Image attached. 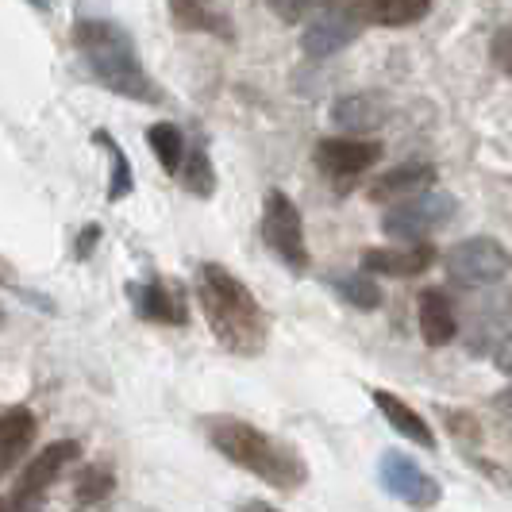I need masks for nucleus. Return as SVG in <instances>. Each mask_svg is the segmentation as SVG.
Returning <instances> with one entry per match:
<instances>
[{"instance_id": "1", "label": "nucleus", "mask_w": 512, "mask_h": 512, "mask_svg": "<svg viewBox=\"0 0 512 512\" xmlns=\"http://www.w3.org/2000/svg\"><path fill=\"white\" fill-rule=\"evenodd\" d=\"M197 297L205 308L208 328L224 351L243 355V359H255L266 351V339H270L266 312L255 301V293L239 282L228 266L205 262L197 270Z\"/></svg>"}, {"instance_id": "2", "label": "nucleus", "mask_w": 512, "mask_h": 512, "mask_svg": "<svg viewBox=\"0 0 512 512\" xmlns=\"http://www.w3.org/2000/svg\"><path fill=\"white\" fill-rule=\"evenodd\" d=\"M208 443L224 455L228 462L243 466L247 474L262 478L266 486L274 489H301L308 482V462L301 459V451L285 439L262 432L247 420H231V416H220V420H208L205 424Z\"/></svg>"}, {"instance_id": "3", "label": "nucleus", "mask_w": 512, "mask_h": 512, "mask_svg": "<svg viewBox=\"0 0 512 512\" xmlns=\"http://www.w3.org/2000/svg\"><path fill=\"white\" fill-rule=\"evenodd\" d=\"M74 43L89 74L101 81L108 93L116 97H128L139 104H158L162 93L151 81V74L143 70L139 51L131 43V35L120 24H108V20H81L74 27Z\"/></svg>"}, {"instance_id": "4", "label": "nucleus", "mask_w": 512, "mask_h": 512, "mask_svg": "<svg viewBox=\"0 0 512 512\" xmlns=\"http://www.w3.org/2000/svg\"><path fill=\"white\" fill-rule=\"evenodd\" d=\"M455 212H459V201L447 189H420L385 212L382 231L397 243H424L432 231L451 224Z\"/></svg>"}, {"instance_id": "5", "label": "nucleus", "mask_w": 512, "mask_h": 512, "mask_svg": "<svg viewBox=\"0 0 512 512\" xmlns=\"http://www.w3.org/2000/svg\"><path fill=\"white\" fill-rule=\"evenodd\" d=\"M443 270L447 278L462 289H482V285H497L512 270V255L505 251V243L489 239V235H474L455 243L443 255Z\"/></svg>"}, {"instance_id": "6", "label": "nucleus", "mask_w": 512, "mask_h": 512, "mask_svg": "<svg viewBox=\"0 0 512 512\" xmlns=\"http://www.w3.org/2000/svg\"><path fill=\"white\" fill-rule=\"evenodd\" d=\"M262 239H266V247L282 258L285 266L308 270L305 220H301V208L293 205L282 189H270L266 193V205H262Z\"/></svg>"}, {"instance_id": "7", "label": "nucleus", "mask_w": 512, "mask_h": 512, "mask_svg": "<svg viewBox=\"0 0 512 512\" xmlns=\"http://www.w3.org/2000/svg\"><path fill=\"white\" fill-rule=\"evenodd\" d=\"M378 482L385 486V493H393L409 509H432V505H439V497H443L436 478L420 462H412L405 451H382Z\"/></svg>"}, {"instance_id": "8", "label": "nucleus", "mask_w": 512, "mask_h": 512, "mask_svg": "<svg viewBox=\"0 0 512 512\" xmlns=\"http://www.w3.org/2000/svg\"><path fill=\"white\" fill-rule=\"evenodd\" d=\"M509 320H512L509 289H489L482 297H474L470 308H466V351L470 355H486L489 347H497V339L505 335Z\"/></svg>"}, {"instance_id": "9", "label": "nucleus", "mask_w": 512, "mask_h": 512, "mask_svg": "<svg viewBox=\"0 0 512 512\" xmlns=\"http://www.w3.org/2000/svg\"><path fill=\"white\" fill-rule=\"evenodd\" d=\"M316 166L335 181H347V178H359L366 174L378 158H382V143H374V139H320L316 143Z\"/></svg>"}, {"instance_id": "10", "label": "nucleus", "mask_w": 512, "mask_h": 512, "mask_svg": "<svg viewBox=\"0 0 512 512\" xmlns=\"http://www.w3.org/2000/svg\"><path fill=\"white\" fill-rule=\"evenodd\" d=\"M436 262V251L428 243H409V247H370L362 251V270L382 274V278H416Z\"/></svg>"}, {"instance_id": "11", "label": "nucleus", "mask_w": 512, "mask_h": 512, "mask_svg": "<svg viewBox=\"0 0 512 512\" xmlns=\"http://www.w3.org/2000/svg\"><path fill=\"white\" fill-rule=\"evenodd\" d=\"M355 39H359V24H355L351 16H343V12H324V16H316V20L305 27L301 51H305L308 58H332V54H339L343 47H351Z\"/></svg>"}, {"instance_id": "12", "label": "nucleus", "mask_w": 512, "mask_h": 512, "mask_svg": "<svg viewBox=\"0 0 512 512\" xmlns=\"http://www.w3.org/2000/svg\"><path fill=\"white\" fill-rule=\"evenodd\" d=\"M131 297L143 320L154 324H185L189 320V305L181 297V289L174 282H147V285H131Z\"/></svg>"}, {"instance_id": "13", "label": "nucleus", "mask_w": 512, "mask_h": 512, "mask_svg": "<svg viewBox=\"0 0 512 512\" xmlns=\"http://www.w3.org/2000/svg\"><path fill=\"white\" fill-rule=\"evenodd\" d=\"M416 316H420V335L428 347H447L459 335V312L443 289H424L416 301Z\"/></svg>"}, {"instance_id": "14", "label": "nucleus", "mask_w": 512, "mask_h": 512, "mask_svg": "<svg viewBox=\"0 0 512 512\" xmlns=\"http://www.w3.org/2000/svg\"><path fill=\"white\" fill-rule=\"evenodd\" d=\"M436 166L432 162H405V166H393L389 174L370 185V201H405L412 193H420V189H432L436 185Z\"/></svg>"}, {"instance_id": "15", "label": "nucleus", "mask_w": 512, "mask_h": 512, "mask_svg": "<svg viewBox=\"0 0 512 512\" xmlns=\"http://www.w3.org/2000/svg\"><path fill=\"white\" fill-rule=\"evenodd\" d=\"M77 455H81V443H74V439H58L51 447H43V451L31 459V466L24 470V478H20L16 489H24V493H43L47 486L58 482V474H62Z\"/></svg>"}, {"instance_id": "16", "label": "nucleus", "mask_w": 512, "mask_h": 512, "mask_svg": "<svg viewBox=\"0 0 512 512\" xmlns=\"http://www.w3.org/2000/svg\"><path fill=\"white\" fill-rule=\"evenodd\" d=\"M370 397H374V405L382 409V416L389 420V428H393L397 436H405V439H412V443H420V447H428V451H436V432L428 428V420H424L416 409H409L397 393L374 389Z\"/></svg>"}, {"instance_id": "17", "label": "nucleus", "mask_w": 512, "mask_h": 512, "mask_svg": "<svg viewBox=\"0 0 512 512\" xmlns=\"http://www.w3.org/2000/svg\"><path fill=\"white\" fill-rule=\"evenodd\" d=\"M385 120V101L374 93H347L332 104V124H339L343 131L359 135V131L382 128Z\"/></svg>"}, {"instance_id": "18", "label": "nucleus", "mask_w": 512, "mask_h": 512, "mask_svg": "<svg viewBox=\"0 0 512 512\" xmlns=\"http://www.w3.org/2000/svg\"><path fill=\"white\" fill-rule=\"evenodd\" d=\"M31 439H35V416L27 409H8L0 416V474L20 462Z\"/></svg>"}, {"instance_id": "19", "label": "nucleus", "mask_w": 512, "mask_h": 512, "mask_svg": "<svg viewBox=\"0 0 512 512\" xmlns=\"http://www.w3.org/2000/svg\"><path fill=\"white\" fill-rule=\"evenodd\" d=\"M432 0H366V20L382 27H409L424 20Z\"/></svg>"}, {"instance_id": "20", "label": "nucleus", "mask_w": 512, "mask_h": 512, "mask_svg": "<svg viewBox=\"0 0 512 512\" xmlns=\"http://www.w3.org/2000/svg\"><path fill=\"white\" fill-rule=\"evenodd\" d=\"M170 12L185 31H212V35H231V24L216 16L205 0H170Z\"/></svg>"}, {"instance_id": "21", "label": "nucleus", "mask_w": 512, "mask_h": 512, "mask_svg": "<svg viewBox=\"0 0 512 512\" xmlns=\"http://www.w3.org/2000/svg\"><path fill=\"white\" fill-rule=\"evenodd\" d=\"M147 143H151L154 158L162 162L166 174H178L181 158H185V135L178 131V124H154L147 131Z\"/></svg>"}, {"instance_id": "22", "label": "nucleus", "mask_w": 512, "mask_h": 512, "mask_svg": "<svg viewBox=\"0 0 512 512\" xmlns=\"http://www.w3.org/2000/svg\"><path fill=\"white\" fill-rule=\"evenodd\" d=\"M335 293L343 297V301H351L355 308L362 312H374V308L382 305V289L374 278H366V274H351V278H335Z\"/></svg>"}, {"instance_id": "23", "label": "nucleus", "mask_w": 512, "mask_h": 512, "mask_svg": "<svg viewBox=\"0 0 512 512\" xmlns=\"http://www.w3.org/2000/svg\"><path fill=\"white\" fill-rule=\"evenodd\" d=\"M181 162H185V170H181L185 189H189V193H197V197H212V189H216V170H212L208 154L197 147V151H185Z\"/></svg>"}, {"instance_id": "24", "label": "nucleus", "mask_w": 512, "mask_h": 512, "mask_svg": "<svg viewBox=\"0 0 512 512\" xmlns=\"http://www.w3.org/2000/svg\"><path fill=\"white\" fill-rule=\"evenodd\" d=\"M97 143L101 147H108V154H112V181H108V201H124L131 193V162L128 154L120 151L116 143H112V135L108 131H97Z\"/></svg>"}, {"instance_id": "25", "label": "nucleus", "mask_w": 512, "mask_h": 512, "mask_svg": "<svg viewBox=\"0 0 512 512\" xmlns=\"http://www.w3.org/2000/svg\"><path fill=\"white\" fill-rule=\"evenodd\" d=\"M112 486H116V482H112V474H108V470H85L74 493H77V501H81V505H101L104 497L112 493Z\"/></svg>"}, {"instance_id": "26", "label": "nucleus", "mask_w": 512, "mask_h": 512, "mask_svg": "<svg viewBox=\"0 0 512 512\" xmlns=\"http://www.w3.org/2000/svg\"><path fill=\"white\" fill-rule=\"evenodd\" d=\"M489 54H493V62H497L505 74H512V24L501 27V31L493 35V43H489Z\"/></svg>"}, {"instance_id": "27", "label": "nucleus", "mask_w": 512, "mask_h": 512, "mask_svg": "<svg viewBox=\"0 0 512 512\" xmlns=\"http://www.w3.org/2000/svg\"><path fill=\"white\" fill-rule=\"evenodd\" d=\"M39 497L43 493H24V489H12L0 497V512H39Z\"/></svg>"}, {"instance_id": "28", "label": "nucleus", "mask_w": 512, "mask_h": 512, "mask_svg": "<svg viewBox=\"0 0 512 512\" xmlns=\"http://www.w3.org/2000/svg\"><path fill=\"white\" fill-rule=\"evenodd\" d=\"M266 4H270V12L278 20H285V24H297L308 8H312V0H266Z\"/></svg>"}, {"instance_id": "29", "label": "nucleus", "mask_w": 512, "mask_h": 512, "mask_svg": "<svg viewBox=\"0 0 512 512\" xmlns=\"http://www.w3.org/2000/svg\"><path fill=\"white\" fill-rule=\"evenodd\" d=\"M493 351H497V355H493V362H497V370H501L505 378H512V332H509V335H501Z\"/></svg>"}, {"instance_id": "30", "label": "nucleus", "mask_w": 512, "mask_h": 512, "mask_svg": "<svg viewBox=\"0 0 512 512\" xmlns=\"http://www.w3.org/2000/svg\"><path fill=\"white\" fill-rule=\"evenodd\" d=\"M97 239H101V228H97V224H93V228H85V235H81V243H77V255H81V258L89 255V247H93Z\"/></svg>"}, {"instance_id": "31", "label": "nucleus", "mask_w": 512, "mask_h": 512, "mask_svg": "<svg viewBox=\"0 0 512 512\" xmlns=\"http://www.w3.org/2000/svg\"><path fill=\"white\" fill-rule=\"evenodd\" d=\"M493 405H497L501 412H509V416H512V385L505 389V393H497V397H493Z\"/></svg>"}, {"instance_id": "32", "label": "nucleus", "mask_w": 512, "mask_h": 512, "mask_svg": "<svg viewBox=\"0 0 512 512\" xmlns=\"http://www.w3.org/2000/svg\"><path fill=\"white\" fill-rule=\"evenodd\" d=\"M239 512H278V509H274V505H262V501H247Z\"/></svg>"}, {"instance_id": "33", "label": "nucleus", "mask_w": 512, "mask_h": 512, "mask_svg": "<svg viewBox=\"0 0 512 512\" xmlns=\"http://www.w3.org/2000/svg\"><path fill=\"white\" fill-rule=\"evenodd\" d=\"M27 4H35V8H39V12H47V8H51V4H47V0H27Z\"/></svg>"}, {"instance_id": "34", "label": "nucleus", "mask_w": 512, "mask_h": 512, "mask_svg": "<svg viewBox=\"0 0 512 512\" xmlns=\"http://www.w3.org/2000/svg\"><path fill=\"white\" fill-rule=\"evenodd\" d=\"M0 282H4V274H0Z\"/></svg>"}]
</instances>
